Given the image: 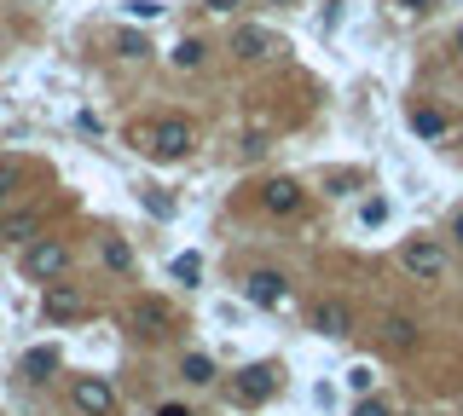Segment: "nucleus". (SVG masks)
Listing matches in <instances>:
<instances>
[{"label": "nucleus", "mask_w": 463, "mask_h": 416, "mask_svg": "<svg viewBox=\"0 0 463 416\" xmlns=\"http://www.w3.org/2000/svg\"><path fill=\"white\" fill-rule=\"evenodd\" d=\"M348 387H353V394H371V364H353V370H348Z\"/></svg>", "instance_id": "22"}, {"label": "nucleus", "mask_w": 463, "mask_h": 416, "mask_svg": "<svg viewBox=\"0 0 463 416\" xmlns=\"http://www.w3.org/2000/svg\"><path fill=\"white\" fill-rule=\"evenodd\" d=\"M6 197H12V179H6V174H0V208H6Z\"/></svg>", "instance_id": "27"}, {"label": "nucleus", "mask_w": 463, "mask_h": 416, "mask_svg": "<svg viewBox=\"0 0 463 416\" xmlns=\"http://www.w3.org/2000/svg\"><path fill=\"white\" fill-rule=\"evenodd\" d=\"M116 53H122V58H145V53H151V41H145V35H133V29H122V35H116Z\"/></svg>", "instance_id": "17"}, {"label": "nucleus", "mask_w": 463, "mask_h": 416, "mask_svg": "<svg viewBox=\"0 0 463 416\" xmlns=\"http://www.w3.org/2000/svg\"><path fill=\"white\" fill-rule=\"evenodd\" d=\"M458 53H463V29H458Z\"/></svg>", "instance_id": "29"}, {"label": "nucleus", "mask_w": 463, "mask_h": 416, "mask_svg": "<svg viewBox=\"0 0 463 416\" xmlns=\"http://www.w3.org/2000/svg\"><path fill=\"white\" fill-rule=\"evenodd\" d=\"M198 272H203L198 254H180V261H174V278H180V284H198Z\"/></svg>", "instance_id": "19"}, {"label": "nucleus", "mask_w": 463, "mask_h": 416, "mask_svg": "<svg viewBox=\"0 0 463 416\" xmlns=\"http://www.w3.org/2000/svg\"><path fill=\"white\" fill-rule=\"evenodd\" d=\"M168 318H174V312H168L163 301L145 295L139 307H133V329H139V336H168Z\"/></svg>", "instance_id": "11"}, {"label": "nucleus", "mask_w": 463, "mask_h": 416, "mask_svg": "<svg viewBox=\"0 0 463 416\" xmlns=\"http://www.w3.org/2000/svg\"><path fill=\"white\" fill-rule=\"evenodd\" d=\"M452 231H458V237H463V208H458V220H452Z\"/></svg>", "instance_id": "28"}, {"label": "nucleus", "mask_w": 463, "mask_h": 416, "mask_svg": "<svg viewBox=\"0 0 463 416\" xmlns=\"http://www.w3.org/2000/svg\"><path fill=\"white\" fill-rule=\"evenodd\" d=\"M273 6H278V0H273ZM284 6H296V0H284Z\"/></svg>", "instance_id": "30"}, {"label": "nucleus", "mask_w": 463, "mask_h": 416, "mask_svg": "<svg viewBox=\"0 0 463 416\" xmlns=\"http://www.w3.org/2000/svg\"><path fill=\"white\" fill-rule=\"evenodd\" d=\"M243 295H249V307H284L290 301V284H284V272H249V284H243Z\"/></svg>", "instance_id": "7"}, {"label": "nucleus", "mask_w": 463, "mask_h": 416, "mask_svg": "<svg viewBox=\"0 0 463 416\" xmlns=\"http://www.w3.org/2000/svg\"><path fill=\"white\" fill-rule=\"evenodd\" d=\"M353 416H388V405H383V399H359V411H353Z\"/></svg>", "instance_id": "23"}, {"label": "nucleus", "mask_w": 463, "mask_h": 416, "mask_svg": "<svg viewBox=\"0 0 463 416\" xmlns=\"http://www.w3.org/2000/svg\"><path fill=\"white\" fill-rule=\"evenodd\" d=\"M232 53L249 58V64H261V58H278V53H284V41H278V35H266L261 23H238V29H232Z\"/></svg>", "instance_id": "6"}, {"label": "nucleus", "mask_w": 463, "mask_h": 416, "mask_svg": "<svg viewBox=\"0 0 463 416\" xmlns=\"http://www.w3.org/2000/svg\"><path fill=\"white\" fill-rule=\"evenodd\" d=\"M156 416H191V411H186V405H163Z\"/></svg>", "instance_id": "26"}, {"label": "nucleus", "mask_w": 463, "mask_h": 416, "mask_svg": "<svg viewBox=\"0 0 463 416\" xmlns=\"http://www.w3.org/2000/svg\"><path fill=\"white\" fill-rule=\"evenodd\" d=\"M18 370H23V382H46V376L58 370V347H29Z\"/></svg>", "instance_id": "15"}, {"label": "nucleus", "mask_w": 463, "mask_h": 416, "mask_svg": "<svg viewBox=\"0 0 463 416\" xmlns=\"http://www.w3.org/2000/svg\"><path fill=\"white\" fill-rule=\"evenodd\" d=\"M273 394H278V370H273V364H249V370H238V399H243V405H266Z\"/></svg>", "instance_id": "8"}, {"label": "nucleus", "mask_w": 463, "mask_h": 416, "mask_svg": "<svg viewBox=\"0 0 463 416\" xmlns=\"http://www.w3.org/2000/svg\"><path fill=\"white\" fill-rule=\"evenodd\" d=\"M70 266V249L53 237H35L29 249H23V278H35V284H53V278H64Z\"/></svg>", "instance_id": "2"}, {"label": "nucleus", "mask_w": 463, "mask_h": 416, "mask_svg": "<svg viewBox=\"0 0 463 416\" xmlns=\"http://www.w3.org/2000/svg\"><path fill=\"white\" fill-rule=\"evenodd\" d=\"M105 261H111V266H116V272H128V266H133V254H128V243H116V237H111V243H105Z\"/></svg>", "instance_id": "20"}, {"label": "nucleus", "mask_w": 463, "mask_h": 416, "mask_svg": "<svg viewBox=\"0 0 463 416\" xmlns=\"http://www.w3.org/2000/svg\"><path fill=\"white\" fill-rule=\"evenodd\" d=\"M35 237H41V214H35V208H18V214H0V243H12V249H29Z\"/></svg>", "instance_id": "9"}, {"label": "nucleus", "mask_w": 463, "mask_h": 416, "mask_svg": "<svg viewBox=\"0 0 463 416\" xmlns=\"http://www.w3.org/2000/svg\"><path fill=\"white\" fill-rule=\"evenodd\" d=\"M70 405L81 416H116V387L105 376H76L70 382Z\"/></svg>", "instance_id": "3"}, {"label": "nucleus", "mask_w": 463, "mask_h": 416, "mask_svg": "<svg viewBox=\"0 0 463 416\" xmlns=\"http://www.w3.org/2000/svg\"><path fill=\"white\" fill-rule=\"evenodd\" d=\"M400 266H406L417 284H441V278H446V249H441V243H429V237H417V243H406Z\"/></svg>", "instance_id": "4"}, {"label": "nucleus", "mask_w": 463, "mask_h": 416, "mask_svg": "<svg viewBox=\"0 0 463 416\" xmlns=\"http://www.w3.org/2000/svg\"><path fill=\"white\" fill-rule=\"evenodd\" d=\"M41 312H46V324H70V318L88 312V295H81L76 284H46L41 289Z\"/></svg>", "instance_id": "5"}, {"label": "nucleus", "mask_w": 463, "mask_h": 416, "mask_svg": "<svg viewBox=\"0 0 463 416\" xmlns=\"http://www.w3.org/2000/svg\"><path fill=\"white\" fill-rule=\"evenodd\" d=\"M203 6H209V12H238L243 0H203Z\"/></svg>", "instance_id": "25"}, {"label": "nucleus", "mask_w": 463, "mask_h": 416, "mask_svg": "<svg viewBox=\"0 0 463 416\" xmlns=\"http://www.w3.org/2000/svg\"><path fill=\"white\" fill-rule=\"evenodd\" d=\"M191 145H198V133H191L186 116H163L145 133V151H151L156 162H180V156H191Z\"/></svg>", "instance_id": "1"}, {"label": "nucleus", "mask_w": 463, "mask_h": 416, "mask_svg": "<svg viewBox=\"0 0 463 416\" xmlns=\"http://www.w3.org/2000/svg\"><path fill=\"white\" fill-rule=\"evenodd\" d=\"M406 121H411V133H423V139H446V110H434V104H411Z\"/></svg>", "instance_id": "12"}, {"label": "nucleus", "mask_w": 463, "mask_h": 416, "mask_svg": "<svg viewBox=\"0 0 463 416\" xmlns=\"http://www.w3.org/2000/svg\"><path fill=\"white\" fill-rule=\"evenodd\" d=\"M313 324H319V336H348V329H353V312L342 307V301H319Z\"/></svg>", "instance_id": "14"}, {"label": "nucleus", "mask_w": 463, "mask_h": 416, "mask_svg": "<svg viewBox=\"0 0 463 416\" xmlns=\"http://www.w3.org/2000/svg\"><path fill=\"white\" fill-rule=\"evenodd\" d=\"M383 347L388 353H411V347H417V324H411V318H383Z\"/></svg>", "instance_id": "13"}, {"label": "nucleus", "mask_w": 463, "mask_h": 416, "mask_svg": "<svg viewBox=\"0 0 463 416\" xmlns=\"http://www.w3.org/2000/svg\"><path fill=\"white\" fill-rule=\"evenodd\" d=\"M359 220H365V226H383V220H388V203H383V197H371V203L359 208Z\"/></svg>", "instance_id": "21"}, {"label": "nucleus", "mask_w": 463, "mask_h": 416, "mask_svg": "<svg viewBox=\"0 0 463 416\" xmlns=\"http://www.w3.org/2000/svg\"><path fill=\"white\" fill-rule=\"evenodd\" d=\"M174 64H180V70H198V64H203V41H180V46H174Z\"/></svg>", "instance_id": "18"}, {"label": "nucleus", "mask_w": 463, "mask_h": 416, "mask_svg": "<svg viewBox=\"0 0 463 416\" xmlns=\"http://www.w3.org/2000/svg\"><path fill=\"white\" fill-rule=\"evenodd\" d=\"M180 376H186L191 387H209L215 382V359L209 353H186V359H180Z\"/></svg>", "instance_id": "16"}, {"label": "nucleus", "mask_w": 463, "mask_h": 416, "mask_svg": "<svg viewBox=\"0 0 463 416\" xmlns=\"http://www.w3.org/2000/svg\"><path fill=\"white\" fill-rule=\"evenodd\" d=\"M261 203H266V214H296V208H301V186H296V179H266Z\"/></svg>", "instance_id": "10"}, {"label": "nucleus", "mask_w": 463, "mask_h": 416, "mask_svg": "<svg viewBox=\"0 0 463 416\" xmlns=\"http://www.w3.org/2000/svg\"><path fill=\"white\" fill-rule=\"evenodd\" d=\"M394 6H400V12H417V18H423V12H429V0H394Z\"/></svg>", "instance_id": "24"}]
</instances>
